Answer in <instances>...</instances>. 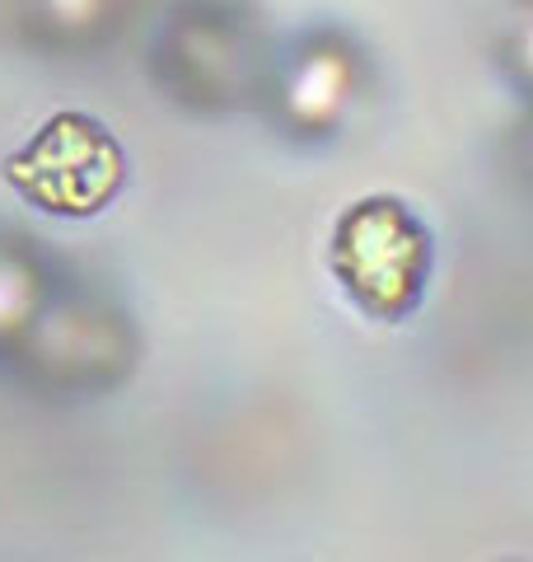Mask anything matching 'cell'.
Wrapping results in <instances>:
<instances>
[{"label":"cell","mask_w":533,"mask_h":562,"mask_svg":"<svg viewBox=\"0 0 533 562\" xmlns=\"http://www.w3.org/2000/svg\"><path fill=\"white\" fill-rule=\"evenodd\" d=\"M332 277L375 319H402L431 277V239L394 198H365L332 231Z\"/></svg>","instance_id":"1"},{"label":"cell","mask_w":533,"mask_h":562,"mask_svg":"<svg viewBox=\"0 0 533 562\" xmlns=\"http://www.w3.org/2000/svg\"><path fill=\"white\" fill-rule=\"evenodd\" d=\"M10 183L43 211L89 216L122 188V150L103 122L61 113L10 160Z\"/></svg>","instance_id":"2"},{"label":"cell","mask_w":533,"mask_h":562,"mask_svg":"<svg viewBox=\"0 0 533 562\" xmlns=\"http://www.w3.org/2000/svg\"><path fill=\"white\" fill-rule=\"evenodd\" d=\"M355 66L347 52L332 47H309L305 57H295L291 70L281 76V113H286L299 132H328L351 103Z\"/></svg>","instance_id":"3"},{"label":"cell","mask_w":533,"mask_h":562,"mask_svg":"<svg viewBox=\"0 0 533 562\" xmlns=\"http://www.w3.org/2000/svg\"><path fill=\"white\" fill-rule=\"evenodd\" d=\"M33 305H38V286H33L29 268H24L20 258L0 254V338H10V333L29 328Z\"/></svg>","instance_id":"4"}]
</instances>
